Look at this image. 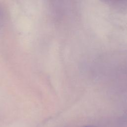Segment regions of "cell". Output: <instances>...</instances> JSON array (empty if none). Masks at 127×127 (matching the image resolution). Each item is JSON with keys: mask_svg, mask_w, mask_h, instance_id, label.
I'll list each match as a JSON object with an SVG mask.
<instances>
[{"mask_svg": "<svg viewBox=\"0 0 127 127\" xmlns=\"http://www.w3.org/2000/svg\"><path fill=\"white\" fill-rule=\"evenodd\" d=\"M93 127V126H85V127Z\"/></svg>", "mask_w": 127, "mask_h": 127, "instance_id": "1", "label": "cell"}]
</instances>
